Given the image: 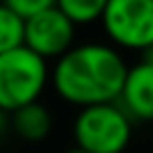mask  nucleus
Instances as JSON below:
<instances>
[{"mask_svg":"<svg viewBox=\"0 0 153 153\" xmlns=\"http://www.w3.org/2000/svg\"><path fill=\"white\" fill-rule=\"evenodd\" d=\"M50 129H53V117L41 100L10 112V131L22 141L38 143L50 134Z\"/></svg>","mask_w":153,"mask_h":153,"instance_id":"0eeeda50","label":"nucleus"},{"mask_svg":"<svg viewBox=\"0 0 153 153\" xmlns=\"http://www.w3.org/2000/svg\"><path fill=\"white\" fill-rule=\"evenodd\" d=\"M10 134V112L0 110V141Z\"/></svg>","mask_w":153,"mask_h":153,"instance_id":"9b49d317","label":"nucleus"},{"mask_svg":"<svg viewBox=\"0 0 153 153\" xmlns=\"http://www.w3.org/2000/svg\"><path fill=\"white\" fill-rule=\"evenodd\" d=\"M72 131L84 153H124L131 141V120L117 103H103L81 108Z\"/></svg>","mask_w":153,"mask_h":153,"instance_id":"7ed1b4c3","label":"nucleus"},{"mask_svg":"<svg viewBox=\"0 0 153 153\" xmlns=\"http://www.w3.org/2000/svg\"><path fill=\"white\" fill-rule=\"evenodd\" d=\"M100 22L120 48L146 50L153 43V0H108Z\"/></svg>","mask_w":153,"mask_h":153,"instance_id":"20e7f679","label":"nucleus"},{"mask_svg":"<svg viewBox=\"0 0 153 153\" xmlns=\"http://www.w3.org/2000/svg\"><path fill=\"white\" fill-rule=\"evenodd\" d=\"M76 26L53 5L24 22V45L38 57L57 60L74 45Z\"/></svg>","mask_w":153,"mask_h":153,"instance_id":"39448f33","label":"nucleus"},{"mask_svg":"<svg viewBox=\"0 0 153 153\" xmlns=\"http://www.w3.org/2000/svg\"><path fill=\"white\" fill-rule=\"evenodd\" d=\"M141 62H146V65L153 67V43H151L146 50H141Z\"/></svg>","mask_w":153,"mask_h":153,"instance_id":"f8f14e48","label":"nucleus"},{"mask_svg":"<svg viewBox=\"0 0 153 153\" xmlns=\"http://www.w3.org/2000/svg\"><path fill=\"white\" fill-rule=\"evenodd\" d=\"M105 5H108V0H55V7L74 26L98 22L105 12Z\"/></svg>","mask_w":153,"mask_h":153,"instance_id":"6e6552de","label":"nucleus"},{"mask_svg":"<svg viewBox=\"0 0 153 153\" xmlns=\"http://www.w3.org/2000/svg\"><path fill=\"white\" fill-rule=\"evenodd\" d=\"M124 57L105 43L72 45L50 69V84L55 93L79 108L117 103L124 76Z\"/></svg>","mask_w":153,"mask_h":153,"instance_id":"f257e3e1","label":"nucleus"},{"mask_svg":"<svg viewBox=\"0 0 153 153\" xmlns=\"http://www.w3.org/2000/svg\"><path fill=\"white\" fill-rule=\"evenodd\" d=\"M50 81V69L43 57L26 45L0 55V110L14 112L36 103Z\"/></svg>","mask_w":153,"mask_h":153,"instance_id":"f03ea898","label":"nucleus"},{"mask_svg":"<svg viewBox=\"0 0 153 153\" xmlns=\"http://www.w3.org/2000/svg\"><path fill=\"white\" fill-rule=\"evenodd\" d=\"M24 45V19L0 2V55Z\"/></svg>","mask_w":153,"mask_h":153,"instance_id":"1a4fd4ad","label":"nucleus"},{"mask_svg":"<svg viewBox=\"0 0 153 153\" xmlns=\"http://www.w3.org/2000/svg\"><path fill=\"white\" fill-rule=\"evenodd\" d=\"M65 153H84V151H81V148H76V146H74V148H67V151H65Z\"/></svg>","mask_w":153,"mask_h":153,"instance_id":"ddd939ff","label":"nucleus"},{"mask_svg":"<svg viewBox=\"0 0 153 153\" xmlns=\"http://www.w3.org/2000/svg\"><path fill=\"white\" fill-rule=\"evenodd\" d=\"M117 105L134 122H153V67L139 62L127 69Z\"/></svg>","mask_w":153,"mask_h":153,"instance_id":"423d86ee","label":"nucleus"},{"mask_svg":"<svg viewBox=\"0 0 153 153\" xmlns=\"http://www.w3.org/2000/svg\"><path fill=\"white\" fill-rule=\"evenodd\" d=\"M2 5H5L10 12H14L19 19L26 22L29 17H33V14H38V12L48 10V7H53L55 0H2Z\"/></svg>","mask_w":153,"mask_h":153,"instance_id":"9d476101","label":"nucleus"}]
</instances>
